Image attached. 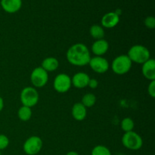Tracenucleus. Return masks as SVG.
Here are the masks:
<instances>
[{
  "instance_id": "f257e3e1",
  "label": "nucleus",
  "mask_w": 155,
  "mask_h": 155,
  "mask_svg": "<svg viewBox=\"0 0 155 155\" xmlns=\"http://www.w3.org/2000/svg\"><path fill=\"white\" fill-rule=\"evenodd\" d=\"M66 58L71 64L83 67L88 65L92 57L89 48L85 44L78 42L74 44L68 48L66 53Z\"/></svg>"
},
{
  "instance_id": "f03ea898",
  "label": "nucleus",
  "mask_w": 155,
  "mask_h": 155,
  "mask_svg": "<svg viewBox=\"0 0 155 155\" xmlns=\"http://www.w3.org/2000/svg\"><path fill=\"white\" fill-rule=\"evenodd\" d=\"M127 56L134 63L142 64L151 58V52L147 47L142 45H133L129 49Z\"/></svg>"
},
{
  "instance_id": "7ed1b4c3",
  "label": "nucleus",
  "mask_w": 155,
  "mask_h": 155,
  "mask_svg": "<svg viewBox=\"0 0 155 155\" xmlns=\"http://www.w3.org/2000/svg\"><path fill=\"white\" fill-rule=\"evenodd\" d=\"M121 142L124 147L131 151H138L143 146V139L142 136L135 131L124 133Z\"/></svg>"
},
{
  "instance_id": "20e7f679",
  "label": "nucleus",
  "mask_w": 155,
  "mask_h": 155,
  "mask_svg": "<svg viewBox=\"0 0 155 155\" xmlns=\"http://www.w3.org/2000/svg\"><path fill=\"white\" fill-rule=\"evenodd\" d=\"M133 62L127 54H120L115 58L111 63V69L115 74L124 75L131 70Z\"/></svg>"
},
{
  "instance_id": "39448f33",
  "label": "nucleus",
  "mask_w": 155,
  "mask_h": 155,
  "mask_svg": "<svg viewBox=\"0 0 155 155\" xmlns=\"http://www.w3.org/2000/svg\"><path fill=\"white\" fill-rule=\"evenodd\" d=\"M20 100L22 105L32 108L39 102V92L33 86L24 87L20 94Z\"/></svg>"
},
{
  "instance_id": "423d86ee",
  "label": "nucleus",
  "mask_w": 155,
  "mask_h": 155,
  "mask_svg": "<svg viewBox=\"0 0 155 155\" xmlns=\"http://www.w3.org/2000/svg\"><path fill=\"white\" fill-rule=\"evenodd\" d=\"M43 145L42 139L38 136H32L26 139L23 150L27 155H36L41 151Z\"/></svg>"
},
{
  "instance_id": "0eeeda50",
  "label": "nucleus",
  "mask_w": 155,
  "mask_h": 155,
  "mask_svg": "<svg viewBox=\"0 0 155 155\" xmlns=\"http://www.w3.org/2000/svg\"><path fill=\"white\" fill-rule=\"evenodd\" d=\"M30 82L34 88H42L48 82V73L40 66L35 68L30 74Z\"/></svg>"
},
{
  "instance_id": "6e6552de",
  "label": "nucleus",
  "mask_w": 155,
  "mask_h": 155,
  "mask_svg": "<svg viewBox=\"0 0 155 155\" xmlns=\"http://www.w3.org/2000/svg\"><path fill=\"white\" fill-rule=\"evenodd\" d=\"M72 86L71 77L67 74H59L54 77L53 82L54 89L58 93H66Z\"/></svg>"
},
{
  "instance_id": "1a4fd4ad",
  "label": "nucleus",
  "mask_w": 155,
  "mask_h": 155,
  "mask_svg": "<svg viewBox=\"0 0 155 155\" xmlns=\"http://www.w3.org/2000/svg\"><path fill=\"white\" fill-rule=\"evenodd\" d=\"M91 69L96 74H105L110 68L109 62L103 56H95L91 58L89 64Z\"/></svg>"
},
{
  "instance_id": "9d476101",
  "label": "nucleus",
  "mask_w": 155,
  "mask_h": 155,
  "mask_svg": "<svg viewBox=\"0 0 155 155\" xmlns=\"http://www.w3.org/2000/svg\"><path fill=\"white\" fill-rule=\"evenodd\" d=\"M120 22V16L117 12H110L104 14L101 18V24L103 28L111 29L116 27Z\"/></svg>"
},
{
  "instance_id": "9b49d317",
  "label": "nucleus",
  "mask_w": 155,
  "mask_h": 155,
  "mask_svg": "<svg viewBox=\"0 0 155 155\" xmlns=\"http://www.w3.org/2000/svg\"><path fill=\"white\" fill-rule=\"evenodd\" d=\"M89 76L85 72H78L71 77L72 86L77 89H83L88 86L89 81Z\"/></svg>"
},
{
  "instance_id": "f8f14e48",
  "label": "nucleus",
  "mask_w": 155,
  "mask_h": 155,
  "mask_svg": "<svg viewBox=\"0 0 155 155\" xmlns=\"http://www.w3.org/2000/svg\"><path fill=\"white\" fill-rule=\"evenodd\" d=\"M142 73L144 77L149 81L155 80V61L154 58H151L142 64Z\"/></svg>"
},
{
  "instance_id": "ddd939ff",
  "label": "nucleus",
  "mask_w": 155,
  "mask_h": 155,
  "mask_svg": "<svg viewBox=\"0 0 155 155\" xmlns=\"http://www.w3.org/2000/svg\"><path fill=\"white\" fill-rule=\"evenodd\" d=\"M91 49L95 56H103L108 51L109 43L104 39H98L92 43Z\"/></svg>"
},
{
  "instance_id": "4468645a",
  "label": "nucleus",
  "mask_w": 155,
  "mask_h": 155,
  "mask_svg": "<svg viewBox=\"0 0 155 155\" xmlns=\"http://www.w3.org/2000/svg\"><path fill=\"white\" fill-rule=\"evenodd\" d=\"M1 7L5 12L14 14L22 7V0H1Z\"/></svg>"
},
{
  "instance_id": "2eb2a0df",
  "label": "nucleus",
  "mask_w": 155,
  "mask_h": 155,
  "mask_svg": "<svg viewBox=\"0 0 155 155\" xmlns=\"http://www.w3.org/2000/svg\"><path fill=\"white\" fill-rule=\"evenodd\" d=\"M73 118L77 121H83L87 116V108L81 102H77L71 109Z\"/></svg>"
},
{
  "instance_id": "dca6fc26",
  "label": "nucleus",
  "mask_w": 155,
  "mask_h": 155,
  "mask_svg": "<svg viewBox=\"0 0 155 155\" xmlns=\"http://www.w3.org/2000/svg\"><path fill=\"white\" fill-rule=\"evenodd\" d=\"M40 67L43 68L46 72H53V71H55L58 68L59 61L54 57L45 58L42 61Z\"/></svg>"
},
{
  "instance_id": "f3484780",
  "label": "nucleus",
  "mask_w": 155,
  "mask_h": 155,
  "mask_svg": "<svg viewBox=\"0 0 155 155\" xmlns=\"http://www.w3.org/2000/svg\"><path fill=\"white\" fill-rule=\"evenodd\" d=\"M89 34L95 40L104 39L105 32L104 28L99 24H93L89 28Z\"/></svg>"
},
{
  "instance_id": "a211bd4d",
  "label": "nucleus",
  "mask_w": 155,
  "mask_h": 155,
  "mask_svg": "<svg viewBox=\"0 0 155 155\" xmlns=\"http://www.w3.org/2000/svg\"><path fill=\"white\" fill-rule=\"evenodd\" d=\"M32 109L30 107H27V106L22 105L19 107L18 110V117L20 119V120L23 122H27L30 120L32 117Z\"/></svg>"
},
{
  "instance_id": "6ab92c4d",
  "label": "nucleus",
  "mask_w": 155,
  "mask_h": 155,
  "mask_svg": "<svg viewBox=\"0 0 155 155\" xmlns=\"http://www.w3.org/2000/svg\"><path fill=\"white\" fill-rule=\"evenodd\" d=\"M80 102L86 107V108H89V107H93L96 103V96L94 95L93 93H89L85 94L82 98V100Z\"/></svg>"
},
{
  "instance_id": "aec40b11",
  "label": "nucleus",
  "mask_w": 155,
  "mask_h": 155,
  "mask_svg": "<svg viewBox=\"0 0 155 155\" xmlns=\"http://www.w3.org/2000/svg\"><path fill=\"white\" fill-rule=\"evenodd\" d=\"M120 127L124 133L133 131L135 127V123L133 120L130 117H125L122 120L120 123Z\"/></svg>"
},
{
  "instance_id": "412c9836",
  "label": "nucleus",
  "mask_w": 155,
  "mask_h": 155,
  "mask_svg": "<svg viewBox=\"0 0 155 155\" xmlns=\"http://www.w3.org/2000/svg\"><path fill=\"white\" fill-rule=\"evenodd\" d=\"M91 155H112V154L107 147L103 145H98L92 148Z\"/></svg>"
},
{
  "instance_id": "4be33fe9",
  "label": "nucleus",
  "mask_w": 155,
  "mask_h": 155,
  "mask_svg": "<svg viewBox=\"0 0 155 155\" xmlns=\"http://www.w3.org/2000/svg\"><path fill=\"white\" fill-rule=\"evenodd\" d=\"M10 144L8 137L4 134H0V151L6 149Z\"/></svg>"
},
{
  "instance_id": "5701e85b",
  "label": "nucleus",
  "mask_w": 155,
  "mask_h": 155,
  "mask_svg": "<svg viewBox=\"0 0 155 155\" xmlns=\"http://www.w3.org/2000/svg\"><path fill=\"white\" fill-rule=\"evenodd\" d=\"M145 25L147 28L153 30L155 28V18L153 16H148L145 19Z\"/></svg>"
},
{
  "instance_id": "b1692460",
  "label": "nucleus",
  "mask_w": 155,
  "mask_h": 155,
  "mask_svg": "<svg viewBox=\"0 0 155 155\" xmlns=\"http://www.w3.org/2000/svg\"><path fill=\"white\" fill-rule=\"evenodd\" d=\"M148 93L151 98H155V80L150 81L149 85L148 86Z\"/></svg>"
},
{
  "instance_id": "393cba45",
  "label": "nucleus",
  "mask_w": 155,
  "mask_h": 155,
  "mask_svg": "<svg viewBox=\"0 0 155 155\" xmlns=\"http://www.w3.org/2000/svg\"><path fill=\"white\" fill-rule=\"evenodd\" d=\"M88 86L92 89H95L98 86V81L96 79L90 78L89 79V83H88Z\"/></svg>"
},
{
  "instance_id": "a878e982",
  "label": "nucleus",
  "mask_w": 155,
  "mask_h": 155,
  "mask_svg": "<svg viewBox=\"0 0 155 155\" xmlns=\"http://www.w3.org/2000/svg\"><path fill=\"white\" fill-rule=\"evenodd\" d=\"M3 108H4V100L0 96V112L3 110Z\"/></svg>"
},
{
  "instance_id": "bb28decb",
  "label": "nucleus",
  "mask_w": 155,
  "mask_h": 155,
  "mask_svg": "<svg viewBox=\"0 0 155 155\" xmlns=\"http://www.w3.org/2000/svg\"><path fill=\"white\" fill-rule=\"evenodd\" d=\"M66 155H80V154H79L78 153L75 151H69V152L67 153Z\"/></svg>"
},
{
  "instance_id": "cd10ccee",
  "label": "nucleus",
  "mask_w": 155,
  "mask_h": 155,
  "mask_svg": "<svg viewBox=\"0 0 155 155\" xmlns=\"http://www.w3.org/2000/svg\"><path fill=\"white\" fill-rule=\"evenodd\" d=\"M0 155H2V153H1V151H0Z\"/></svg>"
}]
</instances>
